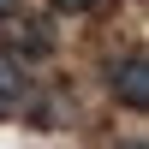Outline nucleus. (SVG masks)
I'll return each instance as SVG.
<instances>
[{
    "instance_id": "obj_3",
    "label": "nucleus",
    "mask_w": 149,
    "mask_h": 149,
    "mask_svg": "<svg viewBox=\"0 0 149 149\" xmlns=\"http://www.w3.org/2000/svg\"><path fill=\"white\" fill-rule=\"evenodd\" d=\"M54 6H60V12H95L102 0H54Z\"/></svg>"
},
{
    "instance_id": "obj_4",
    "label": "nucleus",
    "mask_w": 149,
    "mask_h": 149,
    "mask_svg": "<svg viewBox=\"0 0 149 149\" xmlns=\"http://www.w3.org/2000/svg\"><path fill=\"white\" fill-rule=\"evenodd\" d=\"M12 6H18V0H0V18H6V12H12Z\"/></svg>"
},
{
    "instance_id": "obj_1",
    "label": "nucleus",
    "mask_w": 149,
    "mask_h": 149,
    "mask_svg": "<svg viewBox=\"0 0 149 149\" xmlns=\"http://www.w3.org/2000/svg\"><path fill=\"white\" fill-rule=\"evenodd\" d=\"M113 95L131 107V113L149 107V60H143V54H125V60L113 66Z\"/></svg>"
},
{
    "instance_id": "obj_2",
    "label": "nucleus",
    "mask_w": 149,
    "mask_h": 149,
    "mask_svg": "<svg viewBox=\"0 0 149 149\" xmlns=\"http://www.w3.org/2000/svg\"><path fill=\"white\" fill-rule=\"evenodd\" d=\"M24 95H30V78L18 72V60H12V54H0V119H6V113H18V107H24Z\"/></svg>"
},
{
    "instance_id": "obj_5",
    "label": "nucleus",
    "mask_w": 149,
    "mask_h": 149,
    "mask_svg": "<svg viewBox=\"0 0 149 149\" xmlns=\"http://www.w3.org/2000/svg\"><path fill=\"white\" fill-rule=\"evenodd\" d=\"M119 149H143V143H119Z\"/></svg>"
}]
</instances>
